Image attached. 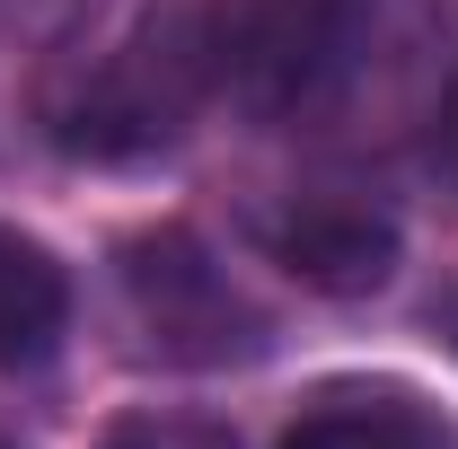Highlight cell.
I'll list each match as a JSON object with an SVG mask.
<instances>
[{
  "mask_svg": "<svg viewBox=\"0 0 458 449\" xmlns=\"http://www.w3.org/2000/svg\"><path fill=\"white\" fill-rule=\"evenodd\" d=\"M432 18L423 0H247L221 18V89L247 114H327L344 106L370 62L388 54V27Z\"/></svg>",
  "mask_w": 458,
  "mask_h": 449,
  "instance_id": "cell-1",
  "label": "cell"
},
{
  "mask_svg": "<svg viewBox=\"0 0 458 449\" xmlns=\"http://www.w3.org/2000/svg\"><path fill=\"white\" fill-rule=\"evenodd\" d=\"M221 80V27L203 18H141L98 71H80V89L54 106V132L89 159H141L176 141V123L194 114V97Z\"/></svg>",
  "mask_w": 458,
  "mask_h": 449,
  "instance_id": "cell-2",
  "label": "cell"
},
{
  "mask_svg": "<svg viewBox=\"0 0 458 449\" xmlns=\"http://www.w3.org/2000/svg\"><path fill=\"white\" fill-rule=\"evenodd\" d=\"M114 282H123V309H132L141 343L159 361H176V370H229V361L265 352V309L212 265V247L194 229H141V238H123Z\"/></svg>",
  "mask_w": 458,
  "mask_h": 449,
  "instance_id": "cell-3",
  "label": "cell"
},
{
  "mask_svg": "<svg viewBox=\"0 0 458 449\" xmlns=\"http://www.w3.org/2000/svg\"><path fill=\"white\" fill-rule=\"evenodd\" d=\"M265 247L291 282H309L327 300H361L397 274V221L361 194H291L265 221Z\"/></svg>",
  "mask_w": 458,
  "mask_h": 449,
  "instance_id": "cell-4",
  "label": "cell"
},
{
  "mask_svg": "<svg viewBox=\"0 0 458 449\" xmlns=\"http://www.w3.org/2000/svg\"><path fill=\"white\" fill-rule=\"evenodd\" d=\"M283 449H458L450 414L397 379H335L291 414Z\"/></svg>",
  "mask_w": 458,
  "mask_h": 449,
  "instance_id": "cell-5",
  "label": "cell"
},
{
  "mask_svg": "<svg viewBox=\"0 0 458 449\" xmlns=\"http://www.w3.org/2000/svg\"><path fill=\"white\" fill-rule=\"evenodd\" d=\"M62 326H71V274L54 265V247L0 221V361H45Z\"/></svg>",
  "mask_w": 458,
  "mask_h": 449,
  "instance_id": "cell-6",
  "label": "cell"
},
{
  "mask_svg": "<svg viewBox=\"0 0 458 449\" xmlns=\"http://www.w3.org/2000/svg\"><path fill=\"white\" fill-rule=\"evenodd\" d=\"M98 449H238V441H229L221 423H203V414H132Z\"/></svg>",
  "mask_w": 458,
  "mask_h": 449,
  "instance_id": "cell-7",
  "label": "cell"
},
{
  "mask_svg": "<svg viewBox=\"0 0 458 449\" xmlns=\"http://www.w3.org/2000/svg\"><path fill=\"white\" fill-rule=\"evenodd\" d=\"M441 168H450V185H458V89H450V106H441Z\"/></svg>",
  "mask_w": 458,
  "mask_h": 449,
  "instance_id": "cell-8",
  "label": "cell"
},
{
  "mask_svg": "<svg viewBox=\"0 0 458 449\" xmlns=\"http://www.w3.org/2000/svg\"><path fill=\"white\" fill-rule=\"evenodd\" d=\"M432 326H441V343H450V352H458V291H450V300H441V309H432Z\"/></svg>",
  "mask_w": 458,
  "mask_h": 449,
  "instance_id": "cell-9",
  "label": "cell"
},
{
  "mask_svg": "<svg viewBox=\"0 0 458 449\" xmlns=\"http://www.w3.org/2000/svg\"><path fill=\"white\" fill-rule=\"evenodd\" d=\"M0 449H18V441H0Z\"/></svg>",
  "mask_w": 458,
  "mask_h": 449,
  "instance_id": "cell-10",
  "label": "cell"
}]
</instances>
